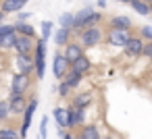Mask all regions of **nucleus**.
I'll list each match as a JSON object with an SVG mask.
<instances>
[{
    "label": "nucleus",
    "instance_id": "nucleus-1",
    "mask_svg": "<svg viewBox=\"0 0 152 139\" xmlns=\"http://www.w3.org/2000/svg\"><path fill=\"white\" fill-rule=\"evenodd\" d=\"M104 15L100 11H94L92 7H83L81 11L73 13V35L77 38V33L86 27H94V25H102Z\"/></svg>",
    "mask_w": 152,
    "mask_h": 139
},
{
    "label": "nucleus",
    "instance_id": "nucleus-2",
    "mask_svg": "<svg viewBox=\"0 0 152 139\" xmlns=\"http://www.w3.org/2000/svg\"><path fill=\"white\" fill-rule=\"evenodd\" d=\"M75 40L83 46V50H92V48L104 44V27H102V25L86 27V29H81V31L77 33Z\"/></svg>",
    "mask_w": 152,
    "mask_h": 139
},
{
    "label": "nucleus",
    "instance_id": "nucleus-3",
    "mask_svg": "<svg viewBox=\"0 0 152 139\" xmlns=\"http://www.w3.org/2000/svg\"><path fill=\"white\" fill-rule=\"evenodd\" d=\"M133 35V31L127 29H115V27H104V44L110 48H121L129 42V38Z\"/></svg>",
    "mask_w": 152,
    "mask_h": 139
},
{
    "label": "nucleus",
    "instance_id": "nucleus-4",
    "mask_svg": "<svg viewBox=\"0 0 152 139\" xmlns=\"http://www.w3.org/2000/svg\"><path fill=\"white\" fill-rule=\"evenodd\" d=\"M46 40L38 38L36 40V50H34V67H36V79H44L46 75Z\"/></svg>",
    "mask_w": 152,
    "mask_h": 139
},
{
    "label": "nucleus",
    "instance_id": "nucleus-5",
    "mask_svg": "<svg viewBox=\"0 0 152 139\" xmlns=\"http://www.w3.org/2000/svg\"><path fill=\"white\" fill-rule=\"evenodd\" d=\"M38 106H40V100H38L36 96H31L29 102H27L25 112L21 114V127H19V135H21V139H27V135H29V127H31V120H34V114H36Z\"/></svg>",
    "mask_w": 152,
    "mask_h": 139
},
{
    "label": "nucleus",
    "instance_id": "nucleus-6",
    "mask_svg": "<svg viewBox=\"0 0 152 139\" xmlns=\"http://www.w3.org/2000/svg\"><path fill=\"white\" fill-rule=\"evenodd\" d=\"M13 73L31 77V75L36 73V67H34V54H15V58H13Z\"/></svg>",
    "mask_w": 152,
    "mask_h": 139
},
{
    "label": "nucleus",
    "instance_id": "nucleus-7",
    "mask_svg": "<svg viewBox=\"0 0 152 139\" xmlns=\"http://www.w3.org/2000/svg\"><path fill=\"white\" fill-rule=\"evenodd\" d=\"M69 69H71V62L63 56L61 50H56V52L52 54V75H54V79H56V81H63L65 75L69 73Z\"/></svg>",
    "mask_w": 152,
    "mask_h": 139
},
{
    "label": "nucleus",
    "instance_id": "nucleus-8",
    "mask_svg": "<svg viewBox=\"0 0 152 139\" xmlns=\"http://www.w3.org/2000/svg\"><path fill=\"white\" fill-rule=\"evenodd\" d=\"M7 102H9L11 116H17V114H23V112H25L29 98H27V96H23V93H17V91H9V98H7Z\"/></svg>",
    "mask_w": 152,
    "mask_h": 139
},
{
    "label": "nucleus",
    "instance_id": "nucleus-9",
    "mask_svg": "<svg viewBox=\"0 0 152 139\" xmlns=\"http://www.w3.org/2000/svg\"><path fill=\"white\" fill-rule=\"evenodd\" d=\"M144 40L137 35V33H133L131 38H129V42L123 46V54L129 58V60H135V58H140L142 56V50H144Z\"/></svg>",
    "mask_w": 152,
    "mask_h": 139
},
{
    "label": "nucleus",
    "instance_id": "nucleus-10",
    "mask_svg": "<svg viewBox=\"0 0 152 139\" xmlns=\"http://www.w3.org/2000/svg\"><path fill=\"white\" fill-rule=\"evenodd\" d=\"M69 108V106H67ZM83 125H88V110L81 108H69V122H67V131H77Z\"/></svg>",
    "mask_w": 152,
    "mask_h": 139
},
{
    "label": "nucleus",
    "instance_id": "nucleus-11",
    "mask_svg": "<svg viewBox=\"0 0 152 139\" xmlns=\"http://www.w3.org/2000/svg\"><path fill=\"white\" fill-rule=\"evenodd\" d=\"M61 52H63V56H65V58H67V60H69L71 64H73V62H75L77 58H81V56L86 54L83 46H81V44H79L77 40H71V42H69V44H67V46H65V48L61 50Z\"/></svg>",
    "mask_w": 152,
    "mask_h": 139
},
{
    "label": "nucleus",
    "instance_id": "nucleus-12",
    "mask_svg": "<svg viewBox=\"0 0 152 139\" xmlns=\"http://www.w3.org/2000/svg\"><path fill=\"white\" fill-rule=\"evenodd\" d=\"M29 87H31V77L13 73V77H11V89L9 91H17V93H23L25 96L29 91Z\"/></svg>",
    "mask_w": 152,
    "mask_h": 139
},
{
    "label": "nucleus",
    "instance_id": "nucleus-13",
    "mask_svg": "<svg viewBox=\"0 0 152 139\" xmlns=\"http://www.w3.org/2000/svg\"><path fill=\"white\" fill-rule=\"evenodd\" d=\"M92 104H94V93H92V91H79V93L71 96L69 108H81V110H88Z\"/></svg>",
    "mask_w": 152,
    "mask_h": 139
},
{
    "label": "nucleus",
    "instance_id": "nucleus-14",
    "mask_svg": "<svg viewBox=\"0 0 152 139\" xmlns=\"http://www.w3.org/2000/svg\"><path fill=\"white\" fill-rule=\"evenodd\" d=\"M34 50H36V40H34V38L17 35V40H15V48H13L15 54H34Z\"/></svg>",
    "mask_w": 152,
    "mask_h": 139
},
{
    "label": "nucleus",
    "instance_id": "nucleus-15",
    "mask_svg": "<svg viewBox=\"0 0 152 139\" xmlns=\"http://www.w3.org/2000/svg\"><path fill=\"white\" fill-rule=\"evenodd\" d=\"M25 0H0V11L4 15H17L19 11L25 9Z\"/></svg>",
    "mask_w": 152,
    "mask_h": 139
},
{
    "label": "nucleus",
    "instance_id": "nucleus-16",
    "mask_svg": "<svg viewBox=\"0 0 152 139\" xmlns=\"http://www.w3.org/2000/svg\"><path fill=\"white\" fill-rule=\"evenodd\" d=\"M106 27H115V29H127V31H131V29H133V21H131L129 17H125V15H115V17H110V19L106 21Z\"/></svg>",
    "mask_w": 152,
    "mask_h": 139
},
{
    "label": "nucleus",
    "instance_id": "nucleus-17",
    "mask_svg": "<svg viewBox=\"0 0 152 139\" xmlns=\"http://www.w3.org/2000/svg\"><path fill=\"white\" fill-rule=\"evenodd\" d=\"M92 69H94V62L88 58V54H83L81 58H77L73 64H71V71H75V73H79V75H90L92 73Z\"/></svg>",
    "mask_w": 152,
    "mask_h": 139
},
{
    "label": "nucleus",
    "instance_id": "nucleus-18",
    "mask_svg": "<svg viewBox=\"0 0 152 139\" xmlns=\"http://www.w3.org/2000/svg\"><path fill=\"white\" fill-rule=\"evenodd\" d=\"M77 133L83 137V139H102V131L96 122H88L83 125L81 129H77Z\"/></svg>",
    "mask_w": 152,
    "mask_h": 139
},
{
    "label": "nucleus",
    "instance_id": "nucleus-19",
    "mask_svg": "<svg viewBox=\"0 0 152 139\" xmlns=\"http://www.w3.org/2000/svg\"><path fill=\"white\" fill-rule=\"evenodd\" d=\"M52 40H54V44H56L58 48H65L71 40H75V35H73V31H71V29H63V27H58V29L54 31Z\"/></svg>",
    "mask_w": 152,
    "mask_h": 139
},
{
    "label": "nucleus",
    "instance_id": "nucleus-20",
    "mask_svg": "<svg viewBox=\"0 0 152 139\" xmlns=\"http://www.w3.org/2000/svg\"><path fill=\"white\" fill-rule=\"evenodd\" d=\"M15 25V33L17 35H25V38H34V40H38V31H36V27L31 25V23H21V21H15L13 23Z\"/></svg>",
    "mask_w": 152,
    "mask_h": 139
},
{
    "label": "nucleus",
    "instance_id": "nucleus-21",
    "mask_svg": "<svg viewBox=\"0 0 152 139\" xmlns=\"http://www.w3.org/2000/svg\"><path fill=\"white\" fill-rule=\"evenodd\" d=\"M52 116H54L56 127L67 131V122H69V108H65V106H56V108L52 110Z\"/></svg>",
    "mask_w": 152,
    "mask_h": 139
},
{
    "label": "nucleus",
    "instance_id": "nucleus-22",
    "mask_svg": "<svg viewBox=\"0 0 152 139\" xmlns=\"http://www.w3.org/2000/svg\"><path fill=\"white\" fill-rule=\"evenodd\" d=\"M83 79H86L83 75H79V73H75V71H71V69H69V73L65 75V79H63V81H65L71 89H79V87H81V83H83Z\"/></svg>",
    "mask_w": 152,
    "mask_h": 139
},
{
    "label": "nucleus",
    "instance_id": "nucleus-23",
    "mask_svg": "<svg viewBox=\"0 0 152 139\" xmlns=\"http://www.w3.org/2000/svg\"><path fill=\"white\" fill-rule=\"evenodd\" d=\"M0 139H21L19 129L13 125H0Z\"/></svg>",
    "mask_w": 152,
    "mask_h": 139
},
{
    "label": "nucleus",
    "instance_id": "nucleus-24",
    "mask_svg": "<svg viewBox=\"0 0 152 139\" xmlns=\"http://www.w3.org/2000/svg\"><path fill=\"white\" fill-rule=\"evenodd\" d=\"M129 7H131L133 13H137V15H142V17H150V4L144 2V0H131Z\"/></svg>",
    "mask_w": 152,
    "mask_h": 139
},
{
    "label": "nucleus",
    "instance_id": "nucleus-25",
    "mask_svg": "<svg viewBox=\"0 0 152 139\" xmlns=\"http://www.w3.org/2000/svg\"><path fill=\"white\" fill-rule=\"evenodd\" d=\"M15 40H17V33H11V35L0 38V52H11L15 48Z\"/></svg>",
    "mask_w": 152,
    "mask_h": 139
},
{
    "label": "nucleus",
    "instance_id": "nucleus-26",
    "mask_svg": "<svg viewBox=\"0 0 152 139\" xmlns=\"http://www.w3.org/2000/svg\"><path fill=\"white\" fill-rule=\"evenodd\" d=\"M40 29H42V40H46V42L54 35V23L52 21H42L40 23Z\"/></svg>",
    "mask_w": 152,
    "mask_h": 139
},
{
    "label": "nucleus",
    "instance_id": "nucleus-27",
    "mask_svg": "<svg viewBox=\"0 0 152 139\" xmlns=\"http://www.w3.org/2000/svg\"><path fill=\"white\" fill-rule=\"evenodd\" d=\"M11 120V110H9V102L0 100V125H7Z\"/></svg>",
    "mask_w": 152,
    "mask_h": 139
},
{
    "label": "nucleus",
    "instance_id": "nucleus-28",
    "mask_svg": "<svg viewBox=\"0 0 152 139\" xmlns=\"http://www.w3.org/2000/svg\"><path fill=\"white\" fill-rule=\"evenodd\" d=\"M58 27L73 31V13H63V15L58 17Z\"/></svg>",
    "mask_w": 152,
    "mask_h": 139
},
{
    "label": "nucleus",
    "instance_id": "nucleus-29",
    "mask_svg": "<svg viewBox=\"0 0 152 139\" xmlns=\"http://www.w3.org/2000/svg\"><path fill=\"white\" fill-rule=\"evenodd\" d=\"M56 93H58V98H71V93H73V89L65 83V81H58V85H56Z\"/></svg>",
    "mask_w": 152,
    "mask_h": 139
},
{
    "label": "nucleus",
    "instance_id": "nucleus-30",
    "mask_svg": "<svg viewBox=\"0 0 152 139\" xmlns=\"http://www.w3.org/2000/svg\"><path fill=\"white\" fill-rule=\"evenodd\" d=\"M135 33H137L144 42H152V25H142Z\"/></svg>",
    "mask_w": 152,
    "mask_h": 139
},
{
    "label": "nucleus",
    "instance_id": "nucleus-31",
    "mask_svg": "<svg viewBox=\"0 0 152 139\" xmlns=\"http://www.w3.org/2000/svg\"><path fill=\"white\" fill-rule=\"evenodd\" d=\"M40 139H48V116H42L40 120Z\"/></svg>",
    "mask_w": 152,
    "mask_h": 139
},
{
    "label": "nucleus",
    "instance_id": "nucleus-32",
    "mask_svg": "<svg viewBox=\"0 0 152 139\" xmlns=\"http://www.w3.org/2000/svg\"><path fill=\"white\" fill-rule=\"evenodd\" d=\"M142 56H144L146 60H150V62H152V42H146V44H144V50H142Z\"/></svg>",
    "mask_w": 152,
    "mask_h": 139
},
{
    "label": "nucleus",
    "instance_id": "nucleus-33",
    "mask_svg": "<svg viewBox=\"0 0 152 139\" xmlns=\"http://www.w3.org/2000/svg\"><path fill=\"white\" fill-rule=\"evenodd\" d=\"M34 13H29V11H19L15 17H17V21H21V23H25V21H29V17H31Z\"/></svg>",
    "mask_w": 152,
    "mask_h": 139
},
{
    "label": "nucleus",
    "instance_id": "nucleus-34",
    "mask_svg": "<svg viewBox=\"0 0 152 139\" xmlns=\"http://www.w3.org/2000/svg\"><path fill=\"white\" fill-rule=\"evenodd\" d=\"M63 139H75V133H73V131H67V133H65V137H63Z\"/></svg>",
    "mask_w": 152,
    "mask_h": 139
},
{
    "label": "nucleus",
    "instance_id": "nucleus-35",
    "mask_svg": "<svg viewBox=\"0 0 152 139\" xmlns=\"http://www.w3.org/2000/svg\"><path fill=\"white\" fill-rule=\"evenodd\" d=\"M96 4H98V9H106V0H96Z\"/></svg>",
    "mask_w": 152,
    "mask_h": 139
},
{
    "label": "nucleus",
    "instance_id": "nucleus-36",
    "mask_svg": "<svg viewBox=\"0 0 152 139\" xmlns=\"http://www.w3.org/2000/svg\"><path fill=\"white\" fill-rule=\"evenodd\" d=\"M4 19H7V15H4L2 11H0V25H2V23H4Z\"/></svg>",
    "mask_w": 152,
    "mask_h": 139
},
{
    "label": "nucleus",
    "instance_id": "nucleus-37",
    "mask_svg": "<svg viewBox=\"0 0 152 139\" xmlns=\"http://www.w3.org/2000/svg\"><path fill=\"white\" fill-rule=\"evenodd\" d=\"M117 2H123V4H129V2H131V0H117Z\"/></svg>",
    "mask_w": 152,
    "mask_h": 139
},
{
    "label": "nucleus",
    "instance_id": "nucleus-38",
    "mask_svg": "<svg viewBox=\"0 0 152 139\" xmlns=\"http://www.w3.org/2000/svg\"><path fill=\"white\" fill-rule=\"evenodd\" d=\"M75 139H83V137H81V135H79V133H75Z\"/></svg>",
    "mask_w": 152,
    "mask_h": 139
},
{
    "label": "nucleus",
    "instance_id": "nucleus-39",
    "mask_svg": "<svg viewBox=\"0 0 152 139\" xmlns=\"http://www.w3.org/2000/svg\"><path fill=\"white\" fill-rule=\"evenodd\" d=\"M150 17H152V2H150Z\"/></svg>",
    "mask_w": 152,
    "mask_h": 139
},
{
    "label": "nucleus",
    "instance_id": "nucleus-40",
    "mask_svg": "<svg viewBox=\"0 0 152 139\" xmlns=\"http://www.w3.org/2000/svg\"><path fill=\"white\" fill-rule=\"evenodd\" d=\"M102 139H113V137H104V135H102Z\"/></svg>",
    "mask_w": 152,
    "mask_h": 139
},
{
    "label": "nucleus",
    "instance_id": "nucleus-41",
    "mask_svg": "<svg viewBox=\"0 0 152 139\" xmlns=\"http://www.w3.org/2000/svg\"><path fill=\"white\" fill-rule=\"evenodd\" d=\"M144 2H148V4H150V2H152V0H144Z\"/></svg>",
    "mask_w": 152,
    "mask_h": 139
},
{
    "label": "nucleus",
    "instance_id": "nucleus-42",
    "mask_svg": "<svg viewBox=\"0 0 152 139\" xmlns=\"http://www.w3.org/2000/svg\"><path fill=\"white\" fill-rule=\"evenodd\" d=\"M25 2H31V0H25Z\"/></svg>",
    "mask_w": 152,
    "mask_h": 139
},
{
    "label": "nucleus",
    "instance_id": "nucleus-43",
    "mask_svg": "<svg viewBox=\"0 0 152 139\" xmlns=\"http://www.w3.org/2000/svg\"><path fill=\"white\" fill-rule=\"evenodd\" d=\"M150 64H152V62H150Z\"/></svg>",
    "mask_w": 152,
    "mask_h": 139
}]
</instances>
